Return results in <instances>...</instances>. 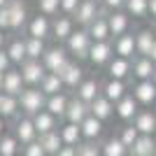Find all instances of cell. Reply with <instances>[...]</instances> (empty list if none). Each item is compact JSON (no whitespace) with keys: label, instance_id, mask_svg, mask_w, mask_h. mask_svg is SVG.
<instances>
[{"label":"cell","instance_id":"31","mask_svg":"<svg viewBox=\"0 0 156 156\" xmlns=\"http://www.w3.org/2000/svg\"><path fill=\"white\" fill-rule=\"evenodd\" d=\"M103 96L110 100V103H114L117 105L121 98L126 96V84L121 82V79H110L107 84L103 86Z\"/></svg>","mask_w":156,"mask_h":156},{"label":"cell","instance_id":"25","mask_svg":"<svg viewBox=\"0 0 156 156\" xmlns=\"http://www.w3.org/2000/svg\"><path fill=\"white\" fill-rule=\"evenodd\" d=\"M79 128H82V137H84L86 142H96L98 137H100V133H103V121L91 114V117L84 119V124L79 126Z\"/></svg>","mask_w":156,"mask_h":156},{"label":"cell","instance_id":"26","mask_svg":"<svg viewBox=\"0 0 156 156\" xmlns=\"http://www.w3.org/2000/svg\"><path fill=\"white\" fill-rule=\"evenodd\" d=\"M107 72H110V77L112 79H121L124 82L126 77H128L130 72H133V65H130V61L128 58H112L110 61V65H107Z\"/></svg>","mask_w":156,"mask_h":156},{"label":"cell","instance_id":"14","mask_svg":"<svg viewBox=\"0 0 156 156\" xmlns=\"http://www.w3.org/2000/svg\"><path fill=\"white\" fill-rule=\"evenodd\" d=\"M58 77L63 79V84L68 86V89H77V86L84 82V70H82L79 63H72L70 61V63L63 68V72H61Z\"/></svg>","mask_w":156,"mask_h":156},{"label":"cell","instance_id":"34","mask_svg":"<svg viewBox=\"0 0 156 156\" xmlns=\"http://www.w3.org/2000/svg\"><path fill=\"white\" fill-rule=\"evenodd\" d=\"M26 40V54L30 61H42V56H44L47 47H44V40H37V37H23Z\"/></svg>","mask_w":156,"mask_h":156},{"label":"cell","instance_id":"19","mask_svg":"<svg viewBox=\"0 0 156 156\" xmlns=\"http://www.w3.org/2000/svg\"><path fill=\"white\" fill-rule=\"evenodd\" d=\"M7 49V54H9V58H12V63L14 65H23L28 61V54H26V40L23 37H12L9 40V44L5 47Z\"/></svg>","mask_w":156,"mask_h":156},{"label":"cell","instance_id":"52","mask_svg":"<svg viewBox=\"0 0 156 156\" xmlns=\"http://www.w3.org/2000/svg\"><path fill=\"white\" fill-rule=\"evenodd\" d=\"M2 82H5V75L0 72V93H2Z\"/></svg>","mask_w":156,"mask_h":156},{"label":"cell","instance_id":"55","mask_svg":"<svg viewBox=\"0 0 156 156\" xmlns=\"http://www.w3.org/2000/svg\"><path fill=\"white\" fill-rule=\"evenodd\" d=\"M154 35H156V23H154Z\"/></svg>","mask_w":156,"mask_h":156},{"label":"cell","instance_id":"50","mask_svg":"<svg viewBox=\"0 0 156 156\" xmlns=\"http://www.w3.org/2000/svg\"><path fill=\"white\" fill-rule=\"evenodd\" d=\"M5 40H7V35L0 30V49H5Z\"/></svg>","mask_w":156,"mask_h":156},{"label":"cell","instance_id":"17","mask_svg":"<svg viewBox=\"0 0 156 156\" xmlns=\"http://www.w3.org/2000/svg\"><path fill=\"white\" fill-rule=\"evenodd\" d=\"M107 23H110V35L114 37H121L128 33V26H130V19L126 12H110L107 14Z\"/></svg>","mask_w":156,"mask_h":156},{"label":"cell","instance_id":"22","mask_svg":"<svg viewBox=\"0 0 156 156\" xmlns=\"http://www.w3.org/2000/svg\"><path fill=\"white\" fill-rule=\"evenodd\" d=\"M154 44H156L154 30H147V28H144V30H140L135 35V54H140V56H147V58H149Z\"/></svg>","mask_w":156,"mask_h":156},{"label":"cell","instance_id":"37","mask_svg":"<svg viewBox=\"0 0 156 156\" xmlns=\"http://www.w3.org/2000/svg\"><path fill=\"white\" fill-rule=\"evenodd\" d=\"M19 140L14 137V133H5L0 137V156H19Z\"/></svg>","mask_w":156,"mask_h":156},{"label":"cell","instance_id":"12","mask_svg":"<svg viewBox=\"0 0 156 156\" xmlns=\"http://www.w3.org/2000/svg\"><path fill=\"white\" fill-rule=\"evenodd\" d=\"M112 44L110 42H93L91 44V51H89V61L93 65H110L112 61Z\"/></svg>","mask_w":156,"mask_h":156},{"label":"cell","instance_id":"57","mask_svg":"<svg viewBox=\"0 0 156 156\" xmlns=\"http://www.w3.org/2000/svg\"><path fill=\"white\" fill-rule=\"evenodd\" d=\"M154 156H156V154H154Z\"/></svg>","mask_w":156,"mask_h":156},{"label":"cell","instance_id":"47","mask_svg":"<svg viewBox=\"0 0 156 156\" xmlns=\"http://www.w3.org/2000/svg\"><path fill=\"white\" fill-rule=\"evenodd\" d=\"M56 156H77V147H70V144H63L58 149V154Z\"/></svg>","mask_w":156,"mask_h":156},{"label":"cell","instance_id":"54","mask_svg":"<svg viewBox=\"0 0 156 156\" xmlns=\"http://www.w3.org/2000/svg\"><path fill=\"white\" fill-rule=\"evenodd\" d=\"M0 117H2V93H0Z\"/></svg>","mask_w":156,"mask_h":156},{"label":"cell","instance_id":"4","mask_svg":"<svg viewBox=\"0 0 156 156\" xmlns=\"http://www.w3.org/2000/svg\"><path fill=\"white\" fill-rule=\"evenodd\" d=\"M68 63H70L68 61V49H63V47H49L42 56V65L47 68V72H54V75H61Z\"/></svg>","mask_w":156,"mask_h":156},{"label":"cell","instance_id":"15","mask_svg":"<svg viewBox=\"0 0 156 156\" xmlns=\"http://www.w3.org/2000/svg\"><path fill=\"white\" fill-rule=\"evenodd\" d=\"M133 98H135L140 105L156 103V84H154V79H149V82H137L135 89H133Z\"/></svg>","mask_w":156,"mask_h":156},{"label":"cell","instance_id":"5","mask_svg":"<svg viewBox=\"0 0 156 156\" xmlns=\"http://www.w3.org/2000/svg\"><path fill=\"white\" fill-rule=\"evenodd\" d=\"M19 70H21V77H23L26 86H40L47 75V68L42 65V61H30V58L21 65Z\"/></svg>","mask_w":156,"mask_h":156},{"label":"cell","instance_id":"7","mask_svg":"<svg viewBox=\"0 0 156 156\" xmlns=\"http://www.w3.org/2000/svg\"><path fill=\"white\" fill-rule=\"evenodd\" d=\"M86 117H91V105L84 103V100H79L77 96L70 98V105H68V112H65V121L82 126Z\"/></svg>","mask_w":156,"mask_h":156},{"label":"cell","instance_id":"21","mask_svg":"<svg viewBox=\"0 0 156 156\" xmlns=\"http://www.w3.org/2000/svg\"><path fill=\"white\" fill-rule=\"evenodd\" d=\"M68 105H70V98L65 96V93H56V96L47 98V107H44V110L49 112V114H54L56 119H65Z\"/></svg>","mask_w":156,"mask_h":156},{"label":"cell","instance_id":"16","mask_svg":"<svg viewBox=\"0 0 156 156\" xmlns=\"http://www.w3.org/2000/svg\"><path fill=\"white\" fill-rule=\"evenodd\" d=\"M137 100L133 96H128L126 93L121 100H119L117 105H114V112H117V117L119 119H124V121H128V119H135L137 117V112H140V107H137Z\"/></svg>","mask_w":156,"mask_h":156},{"label":"cell","instance_id":"53","mask_svg":"<svg viewBox=\"0 0 156 156\" xmlns=\"http://www.w3.org/2000/svg\"><path fill=\"white\" fill-rule=\"evenodd\" d=\"M9 5V0H0V7H7Z\"/></svg>","mask_w":156,"mask_h":156},{"label":"cell","instance_id":"23","mask_svg":"<svg viewBox=\"0 0 156 156\" xmlns=\"http://www.w3.org/2000/svg\"><path fill=\"white\" fill-rule=\"evenodd\" d=\"M86 30H89V35H91L93 42H107V37H110V23H107V16L98 14L96 21H93Z\"/></svg>","mask_w":156,"mask_h":156},{"label":"cell","instance_id":"40","mask_svg":"<svg viewBox=\"0 0 156 156\" xmlns=\"http://www.w3.org/2000/svg\"><path fill=\"white\" fill-rule=\"evenodd\" d=\"M137 137H140V130L135 128V126H124V128H121V135H119V140H121V142L126 144V147H133V144L137 142Z\"/></svg>","mask_w":156,"mask_h":156},{"label":"cell","instance_id":"36","mask_svg":"<svg viewBox=\"0 0 156 156\" xmlns=\"http://www.w3.org/2000/svg\"><path fill=\"white\" fill-rule=\"evenodd\" d=\"M19 114H23L19 107V98H14V96H5L2 93V119H16Z\"/></svg>","mask_w":156,"mask_h":156},{"label":"cell","instance_id":"9","mask_svg":"<svg viewBox=\"0 0 156 156\" xmlns=\"http://www.w3.org/2000/svg\"><path fill=\"white\" fill-rule=\"evenodd\" d=\"M98 5H96V0H82V5L77 7V12H75V16H72V21H77L79 26H84V28H89L96 21V16H98Z\"/></svg>","mask_w":156,"mask_h":156},{"label":"cell","instance_id":"27","mask_svg":"<svg viewBox=\"0 0 156 156\" xmlns=\"http://www.w3.org/2000/svg\"><path fill=\"white\" fill-rule=\"evenodd\" d=\"M91 114L96 119H100V121H107V119L114 114V103H110L105 96H98L91 103Z\"/></svg>","mask_w":156,"mask_h":156},{"label":"cell","instance_id":"24","mask_svg":"<svg viewBox=\"0 0 156 156\" xmlns=\"http://www.w3.org/2000/svg\"><path fill=\"white\" fill-rule=\"evenodd\" d=\"M130 156H154L156 154V140L154 135H140L137 142L128 149Z\"/></svg>","mask_w":156,"mask_h":156},{"label":"cell","instance_id":"49","mask_svg":"<svg viewBox=\"0 0 156 156\" xmlns=\"http://www.w3.org/2000/svg\"><path fill=\"white\" fill-rule=\"evenodd\" d=\"M5 130H7V124H5V119L0 117V137L5 135Z\"/></svg>","mask_w":156,"mask_h":156},{"label":"cell","instance_id":"18","mask_svg":"<svg viewBox=\"0 0 156 156\" xmlns=\"http://www.w3.org/2000/svg\"><path fill=\"white\" fill-rule=\"evenodd\" d=\"M133 75L137 77V82H149L156 75V63L151 58H147V56H140L133 63Z\"/></svg>","mask_w":156,"mask_h":156},{"label":"cell","instance_id":"11","mask_svg":"<svg viewBox=\"0 0 156 156\" xmlns=\"http://www.w3.org/2000/svg\"><path fill=\"white\" fill-rule=\"evenodd\" d=\"M72 33H75V21H72V16H54L51 21V37L56 40H65L68 42V37H70Z\"/></svg>","mask_w":156,"mask_h":156},{"label":"cell","instance_id":"44","mask_svg":"<svg viewBox=\"0 0 156 156\" xmlns=\"http://www.w3.org/2000/svg\"><path fill=\"white\" fill-rule=\"evenodd\" d=\"M12 58H9V54H7V49H0V72L5 75V72L12 70Z\"/></svg>","mask_w":156,"mask_h":156},{"label":"cell","instance_id":"1","mask_svg":"<svg viewBox=\"0 0 156 156\" xmlns=\"http://www.w3.org/2000/svg\"><path fill=\"white\" fill-rule=\"evenodd\" d=\"M19 107L26 117H35L37 112L47 107V96L40 86H26L19 96Z\"/></svg>","mask_w":156,"mask_h":156},{"label":"cell","instance_id":"3","mask_svg":"<svg viewBox=\"0 0 156 156\" xmlns=\"http://www.w3.org/2000/svg\"><path fill=\"white\" fill-rule=\"evenodd\" d=\"M14 137L19 140L21 147H26V144L37 140V130H35V124H33V117L19 114L14 119Z\"/></svg>","mask_w":156,"mask_h":156},{"label":"cell","instance_id":"20","mask_svg":"<svg viewBox=\"0 0 156 156\" xmlns=\"http://www.w3.org/2000/svg\"><path fill=\"white\" fill-rule=\"evenodd\" d=\"M33 124H35V130H37V137L40 135H47V133H51V130H58V128H56L58 119L54 117V114H49L47 110L37 112V114L33 117Z\"/></svg>","mask_w":156,"mask_h":156},{"label":"cell","instance_id":"2","mask_svg":"<svg viewBox=\"0 0 156 156\" xmlns=\"http://www.w3.org/2000/svg\"><path fill=\"white\" fill-rule=\"evenodd\" d=\"M65 44H68V54H72L77 61H84V58H89L93 40H91V35H89L86 28H79V30H75L70 37H68Z\"/></svg>","mask_w":156,"mask_h":156},{"label":"cell","instance_id":"38","mask_svg":"<svg viewBox=\"0 0 156 156\" xmlns=\"http://www.w3.org/2000/svg\"><path fill=\"white\" fill-rule=\"evenodd\" d=\"M126 14L135 19L149 16V0H126Z\"/></svg>","mask_w":156,"mask_h":156},{"label":"cell","instance_id":"32","mask_svg":"<svg viewBox=\"0 0 156 156\" xmlns=\"http://www.w3.org/2000/svg\"><path fill=\"white\" fill-rule=\"evenodd\" d=\"M114 51L119 54V58H130V56L135 54V35L126 33V35L117 37V42H114Z\"/></svg>","mask_w":156,"mask_h":156},{"label":"cell","instance_id":"45","mask_svg":"<svg viewBox=\"0 0 156 156\" xmlns=\"http://www.w3.org/2000/svg\"><path fill=\"white\" fill-rule=\"evenodd\" d=\"M0 30H2V33L9 30V5L0 7Z\"/></svg>","mask_w":156,"mask_h":156},{"label":"cell","instance_id":"6","mask_svg":"<svg viewBox=\"0 0 156 156\" xmlns=\"http://www.w3.org/2000/svg\"><path fill=\"white\" fill-rule=\"evenodd\" d=\"M28 12H26V2L23 0H9V30L21 33L28 26Z\"/></svg>","mask_w":156,"mask_h":156},{"label":"cell","instance_id":"56","mask_svg":"<svg viewBox=\"0 0 156 156\" xmlns=\"http://www.w3.org/2000/svg\"><path fill=\"white\" fill-rule=\"evenodd\" d=\"M154 84H156V75H154Z\"/></svg>","mask_w":156,"mask_h":156},{"label":"cell","instance_id":"43","mask_svg":"<svg viewBox=\"0 0 156 156\" xmlns=\"http://www.w3.org/2000/svg\"><path fill=\"white\" fill-rule=\"evenodd\" d=\"M23 156H47V151H44V147L40 144V140H35V142L23 147Z\"/></svg>","mask_w":156,"mask_h":156},{"label":"cell","instance_id":"42","mask_svg":"<svg viewBox=\"0 0 156 156\" xmlns=\"http://www.w3.org/2000/svg\"><path fill=\"white\" fill-rule=\"evenodd\" d=\"M79 5H82V0H61V14L75 16V12H77Z\"/></svg>","mask_w":156,"mask_h":156},{"label":"cell","instance_id":"35","mask_svg":"<svg viewBox=\"0 0 156 156\" xmlns=\"http://www.w3.org/2000/svg\"><path fill=\"white\" fill-rule=\"evenodd\" d=\"M103 156H128V147L119 137H110L103 142Z\"/></svg>","mask_w":156,"mask_h":156},{"label":"cell","instance_id":"29","mask_svg":"<svg viewBox=\"0 0 156 156\" xmlns=\"http://www.w3.org/2000/svg\"><path fill=\"white\" fill-rule=\"evenodd\" d=\"M58 133H61V137H63V144H70V147H79L82 144V128H79L77 124H68L65 121L63 126L58 128Z\"/></svg>","mask_w":156,"mask_h":156},{"label":"cell","instance_id":"39","mask_svg":"<svg viewBox=\"0 0 156 156\" xmlns=\"http://www.w3.org/2000/svg\"><path fill=\"white\" fill-rule=\"evenodd\" d=\"M37 9L44 16H56L61 12V0H37Z\"/></svg>","mask_w":156,"mask_h":156},{"label":"cell","instance_id":"33","mask_svg":"<svg viewBox=\"0 0 156 156\" xmlns=\"http://www.w3.org/2000/svg\"><path fill=\"white\" fill-rule=\"evenodd\" d=\"M40 89L44 91V96H56V93H63L65 84H63V79L58 77V75H54V72H47L44 79H42V84H40Z\"/></svg>","mask_w":156,"mask_h":156},{"label":"cell","instance_id":"51","mask_svg":"<svg viewBox=\"0 0 156 156\" xmlns=\"http://www.w3.org/2000/svg\"><path fill=\"white\" fill-rule=\"evenodd\" d=\"M149 58H151V61H154V63H156V44H154V49H151V54H149Z\"/></svg>","mask_w":156,"mask_h":156},{"label":"cell","instance_id":"13","mask_svg":"<svg viewBox=\"0 0 156 156\" xmlns=\"http://www.w3.org/2000/svg\"><path fill=\"white\" fill-rule=\"evenodd\" d=\"M133 126L140 130V135H154L156 133V114L151 110H140L133 119Z\"/></svg>","mask_w":156,"mask_h":156},{"label":"cell","instance_id":"46","mask_svg":"<svg viewBox=\"0 0 156 156\" xmlns=\"http://www.w3.org/2000/svg\"><path fill=\"white\" fill-rule=\"evenodd\" d=\"M103 5L110 12H121V7H126V0H103Z\"/></svg>","mask_w":156,"mask_h":156},{"label":"cell","instance_id":"41","mask_svg":"<svg viewBox=\"0 0 156 156\" xmlns=\"http://www.w3.org/2000/svg\"><path fill=\"white\" fill-rule=\"evenodd\" d=\"M77 156H103V147L96 142H82L77 147Z\"/></svg>","mask_w":156,"mask_h":156},{"label":"cell","instance_id":"30","mask_svg":"<svg viewBox=\"0 0 156 156\" xmlns=\"http://www.w3.org/2000/svg\"><path fill=\"white\" fill-rule=\"evenodd\" d=\"M37 140H40V144L44 147L47 156H56L58 149L63 147V137H61L58 130H51V133H47V135H40Z\"/></svg>","mask_w":156,"mask_h":156},{"label":"cell","instance_id":"28","mask_svg":"<svg viewBox=\"0 0 156 156\" xmlns=\"http://www.w3.org/2000/svg\"><path fill=\"white\" fill-rule=\"evenodd\" d=\"M98 96H100V84H98L96 79H84V82L77 86V98L84 100V103H89V105H91Z\"/></svg>","mask_w":156,"mask_h":156},{"label":"cell","instance_id":"8","mask_svg":"<svg viewBox=\"0 0 156 156\" xmlns=\"http://www.w3.org/2000/svg\"><path fill=\"white\" fill-rule=\"evenodd\" d=\"M26 30H28V37L47 40V37H51V21H49V16H44V14L30 16V21H28Z\"/></svg>","mask_w":156,"mask_h":156},{"label":"cell","instance_id":"10","mask_svg":"<svg viewBox=\"0 0 156 156\" xmlns=\"http://www.w3.org/2000/svg\"><path fill=\"white\" fill-rule=\"evenodd\" d=\"M23 89H26V84H23L21 70L12 68L9 72H5V82H2V93H5V96H14V98H19Z\"/></svg>","mask_w":156,"mask_h":156},{"label":"cell","instance_id":"48","mask_svg":"<svg viewBox=\"0 0 156 156\" xmlns=\"http://www.w3.org/2000/svg\"><path fill=\"white\" fill-rule=\"evenodd\" d=\"M149 16L156 19V0H149Z\"/></svg>","mask_w":156,"mask_h":156}]
</instances>
